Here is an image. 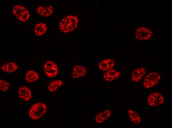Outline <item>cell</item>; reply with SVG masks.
Masks as SVG:
<instances>
[{
    "mask_svg": "<svg viewBox=\"0 0 172 128\" xmlns=\"http://www.w3.org/2000/svg\"><path fill=\"white\" fill-rule=\"evenodd\" d=\"M111 114L110 111L106 110L97 115L95 118V121L98 123H102L108 119Z\"/></svg>",
    "mask_w": 172,
    "mask_h": 128,
    "instance_id": "obj_14",
    "label": "cell"
},
{
    "mask_svg": "<svg viewBox=\"0 0 172 128\" xmlns=\"http://www.w3.org/2000/svg\"><path fill=\"white\" fill-rule=\"evenodd\" d=\"M160 79V75L157 72L150 73L145 78L143 81V86L146 88H152L158 83Z\"/></svg>",
    "mask_w": 172,
    "mask_h": 128,
    "instance_id": "obj_3",
    "label": "cell"
},
{
    "mask_svg": "<svg viewBox=\"0 0 172 128\" xmlns=\"http://www.w3.org/2000/svg\"><path fill=\"white\" fill-rule=\"evenodd\" d=\"M148 31H150V30H148Z\"/></svg>",
    "mask_w": 172,
    "mask_h": 128,
    "instance_id": "obj_26",
    "label": "cell"
},
{
    "mask_svg": "<svg viewBox=\"0 0 172 128\" xmlns=\"http://www.w3.org/2000/svg\"><path fill=\"white\" fill-rule=\"evenodd\" d=\"M39 77V74L36 72L30 70L28 71L26 73L25 79L27 82L32 83L36 81Z\"/></svg>",
    "mask_w": 172,
    "mask_h": 128,
    "instance_id": "obj_16",
    "label": "cell"
},
{
    "mask_svg": "<svg viewBox=\"0 0 172 128\" xmlns=\"http://www.w3.org/2000/svg\"><path fill=\"white\" fill-rule=\"evenodd\" d=\"M114 65L115 62L113 59H108L101 62L99 64V68L101 70L106 71L112 68Z\"/></svg>",
    "mask_w": 172,
    "mask_h": 128,
    "instance_id": "obj_11",
    "label": "cell"
},
{
    "mask_svg": "<svg viewBox=\"0 0 172 128\" xmlns=\"http://www.w3.org/2000/svg\"><path fill=\"white\" fill-rule=\"evenodd\" d=\"M147 101L150 106L155 107L162 104L164 101V97L159 93L154 92L149 96Z\"/></svg>",
    "mask_w": 172,
    "mask_h": 128,
    "instance_id": "obj_6",
    "label": "cell"
},
{
    "mask_svg": "<svg viewBox=\"0 0 172 128\" xmlns=\"http://www.w3.org/2000/svg\"><path fill=\"white\" fill-rule=\"evenodd\" d=\"M139 31V30H137V31Z\"/></svg>",
    "mask_w": 172,
    "mask_h": 128,
    "instance_id": "obj_23",
    "label": "cell"
},
{
    "mask_svg": "<svg viewBox=\"0 0 172 128\" xmlns=\"http://www.w3.org/2000/svg\"><path fill=\"white\" fill-rule=\"evenodd\" d=\"M141 29V30H143V29Z\"/></svg>",
    "mask_w": 172,
    "mask_h": 128,
    "instance_id": "obj_24",
    "label": "cell"
},
{
    "mask_svg": "<svg viewBox=\"0 0 172 128\" xmlns=\"http://www.w3.org/2000/svg\"><path fill=\"white\" fill-rule=\"evenodd\" d=\"M9 83L3 80H0V89L1 91L5 92L7 91L9 87Z\"/></svg>",
    "mask_w": 172,
    "mask_h": 128,
    "instance_id": "obj_19",
    "label": "cell"
},
{
    "mask_svg": "<svg viewBox=\"0 0 172 128\" xmlns=\"http://www.w3.org/2000/svg\"><path fill=\"white\" fill-rule=\"evenodd\" d=\"M18 66L15 63L8 62L3 64L1 69L2 70L7 73H12L16 71Z\"/></svg>",
    "mask_w": 172,
    "mask_h": 128,
    "instance_id": "obj_13",
    "label": "cell"
},
{
    "mask_svg": "<svg viewBox=\"0 0 172 128\" xmlns=\"http://www.w3.org/2000/svg\"><path fill=\"white\" fill-rule=\"evenodd\" d=\"M78 22L76 16L70 15L66 16L61 20L59 24V29L61 32L65 33L71 32L77 27Z\"/></svg>",
    "mask_w": 172,
    "mask_h": 128,
    "instance_id": "obj_1",
    "label": "cell"
},
{
    "mask_svg": "<svg viewBox=\"0 0 172 128\" xmlns=\"http://www.w3.org/2000/svg\"><path fill=\"white\" fill-rule=\"evenodd\" d=\"M47 30V26L46 24L43 23L37 24L35 26L34 31L35 34L40 36L44 34Z\"/></svg>",
    "mask_w": 172,
    "mask_h": 128,
    "instance_id": "obj_15",
    "label": "cell"
},
{
    "mask_svg": "<svg viewBox=\"0 0 172 128\" xmlns=\"http://www.w3.org/2000/svg\"><path fill=\"white\" fill-rule=\"evenodd\" d=\"M120 74V72L116 70H110L105 73L103 78L106 81H111L117 79Z\"/></svg>",
    "mask_w": 172,
    "mask_h": 128,
    "instance_id": "obj_9",
    "label": "cell"
},
{
    "mask_svg": "<svg viewBox=\"0 0 172 128\" xmlns=\"http://www.w3.org/2000/svg\"><path fill=\"white\" fill-rule=\"evenodd\" d=\"M37 11L40 16L46 17L50 16L52 14L53 9L52 7L50 5L40 6L38 8Z\"/></svg>",
    "mask_w": 172,
    "mask_h": 128,
    "instance_id": "obj_10",
    "label": "cell"
},
{
    "mask_svg": "<svg viewBox=\"0 0 172 128\" xmlns=\"http://www.w3.org/2000/svg\"><path fill=\"white\" fill-rule=\"evenodd\" d=\"M13 12L18 19L23 22L27 21L30 16L28 10L24 7L20 5H16L14 7Z\"/></svg>",
    "mask_w": 172,
    "mask_h": 128,
    "instance_id": "obj_4",
    "label": "cell"
},
{
    "mask_svg": "<svg viewBox=\"0 0 172 128\" xmlns=\"http://www.w3.org/2000/svg\"><path fill=\"white\" fill-rule=\"evenodd\" d=\"M46 110V106L44 103L41 102L35 103L31 107L29 110V116L33 120H37L45 113Z\"/></svg>",
    "mask_w": 172,
    "mask_h": 128,
    "instance_id": "obj_2",
    "label": "cell"
},
{
    "mask_svg": "<svg viewBox=\"0 0 172 128\" xmlns=\"http://www.w3.org/2000/svg\"><path fill=\"white\" fill-rule=\"evenodd\" d=\"M142 31H140V32H141V33H142Z\"/></svg>",
    "mask_w": 172,
    "mask_h": 128,
    "instance_id": "obj_21",
    "label": "cell"
},
{
    "mask_svg": "<svg viewBox=\"0 0 172 128\" xmlns=\"http://www.w3.org/2000/svg\"><path fill=\"white\" fill-rule=\"evenodd\" d=\"M18 93L19 97L25 101L29 100L32 97L31 91L28 87L25 86H22L19 88Z\"/></svg>",
    "mask_w": 172,
    "mask_h": 128,
    "instance_id": "obj_7",
    "label": "cell"
},
{
    "mask_svg": "<svg viewBox=\"0 0 172 128\" xmlns=\"http://www.w3.org/2000/svg\"><path fill=\"white\" fill-rule=\"evenodd\" d=\"M150 33H151L152 34V32H150Z\"/></svg>",
    "mask_w": 172,
    "mask_h": 128,
    "instance_id": "obj_22",
    "label": "cell"
},
{
    "mask_svg": "<svg viewBox=\"0 0 172 128\" xmlns=\"http://www.w3.org/2000/svg\"><path fill=\"white\" fill-rule=\"evenodd\" d=\"M128 114L132 122L136 124H138L140 123L141 121L140 117L136 112L130 110L128 111Z\"/></svg>",
    "mask_w": 172,
    "mask_h": 128,
    "instance_id": "obj_17",
    "label": "cell"
},
{
    "mask_svg": "<svg viewBox=\"0 0 172 128\" xmlns=\"http://www.w3.org/2000/svg\"><path fill=\"white\" fill-rule=\"evenodd\" d=\"M86 73V69L84 67L81 65H76L74 68L72 77L74 79L81 78L84 76Z\"/></svg>",
    "mask_w": 172,
    "mask_h": 128,
    "instance_id": "obj_12",
    "label": "cell"
},
{
    "mask_svg": "<svg viewBox=\"0 0 172 128\" xmlns=\"http://www.w3.org/2000/svg\"><path fill=\"white\" fill-rule=\"evenodd\" d=\"M146 69L144 67H140L135 69L132 72L131 79L134 82L140 81L144 75Z\"/></svg>",
    "mask_w": 172,
    "mask_h": 128,
    "instance_id": "obj_8",
    "label": "cell"
},
{
    "mask_svg": "<svg viewBox=\"0 0 172 128\" xmlns=\"http://www.w3.org/2000/svg\"><path fill=\"white\" fill-rule=\"evenodd\" d=\"M150 32H149V33H150Z\"/></svg>",
    "mask_w": 172,
    "mask_h": 128,
    "instance_id": "obj_25",
    "label": "cell"
},
{
    "mask_svg": "<svg viewBox=\"0 0 172 128\" xmlns=\"http://www.w3.org/2000/svg\"><path fill=\"white\" fill-rule=\"evenodd\" d=\"M43 69L45 74L49 78L55 77L58 73V66L52 61H49L46 62L44 65Z\"/></svg>",
    "mask_w": 172,
    "mask_h": 128,
    "instance_id": "obj_5",
    "label": "cell"
},
{
    "mask_svg": "<svg viewBox=\"0 0 172 128\" xmlns=\"http://www.w3.org/2000/svg\"><path fill=\"white\" fill-rule=\"evenodd\" d=\"M62 84V82L61 80H58L52 81L48 86V89L51 92H54L61 86Z\"/></svg>",
    "mask_w": 172,
    "mask_h": 128,
    "instance_id": "obj_18",
    "label": "cell"
},
{
    "mask_svg": "<svg viewBox=\"0 0 172 128\" xmlns=\"http://www.w3.org/2000/svg\"><path fill=\"white\" fill-rule=\"evenodd\" d=\"M143 29L144 30H145V28L143 27Z\"/></svg>",
    "mask_w": 172,
    "mask_h": 128,
    "instance_id": "obj_20",
    "label": "cell"
}]
</instances>
